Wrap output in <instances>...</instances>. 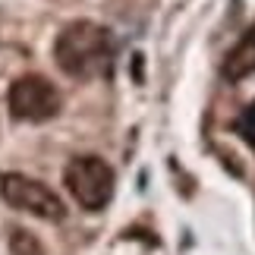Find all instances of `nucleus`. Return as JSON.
I'll return each instance as SVG.
<instances>
[{"label":"nucleus","instance_id":"obj_6","mask_svg":"<svg viewBox=\"0 0 255 255\" xmlns=\"http://www.w3.org/2000/svg\"><path fill=\"white\" fill-rule=\"evenodd\" d=\"M9 249H13V255H44L41 243H38L28 230H22V227L13 230V237H9Z\"/></svg>","mask_w":255,"mask_h":255},{"label":"nucleus","instance_id":"obj_5","mask_svg":"<svg viewBox=\"0 0 255 255\" xmlns=\"http://www.w3.org/2000/svg\"><path fill=\"white\" fill-rule=\"evenodd\" d=\"M252 73H255V25L230 47V54L224 57V66H221V76L227 82H240Z\"/></svg>","mask_w":255,"mask_h":255},{"label":"nucleus","instance_id":"obj_7","mask_svg":"<svg viewBox=\"0 0 255 255\" xmlns=\"http://www.w3.org/2000/svg\"><path fill=\"white\" fill-rule=\"evenodd\" d=\"M237 132H240L243 139H246L252 148H255V101L240 114V120H237Z\"/></svg>","mask_w":255,"mask_h":255},{"label":"nucleus","instance_id":"obj_2","mask_svg":"<svg viewBox=\"0 0 255 255\" xmlns=\"http://www.w3.org/2000/svg\"><path fill=\"white\" fill-rule=\"evenodd\" d=\"M63 183L85 211H101L114 199V170L98 154H79L66 164Z\"/></svg>","mask_w":255,"mask_h":255},{"label":"nucleus","instance_id":"obj_1","mask_svg":"<svg viewBox=\"0 0 255 255\" xmlns=\"http://www.w3.org/2000/svg\"><path fill=\"white\" fill-rule=\"evenodd\" d=\"M54 60L73 79H101L114 66V35L92 19H76L57 35Z\"/></svg>","mask_w":255,"mask_h":255},{"label":"nucleus","instance_id":"obj_4","mask_svg":"<svg viewBox=\"0 0 255 255\" xmlns=\"http://www.w3.org/2000/svg\"><path fill=\"white\" fill-rule=\"evenodd\" d=\"M9 114L25 123H44L60 114V92L44 76H19L6 95Z\"/></svg>","mask_w":255,"mask_h":255},{"label":"nucleus","instance_id":"obj_3","mask_svg":"<svg viewBox=\"0 0 255 255\" xmlns=\"http://www.w3.org/2000/svg\"><path fill=\"white\" fill-rule=\"evenodd\" d=\"M0 199H3L9 208L35 214L41 221H63V202L51 186H44L41 180H32L25 173H6L0 176Z\"/></svg>","mask_w":255,"mask_h":255}]
</instances>
